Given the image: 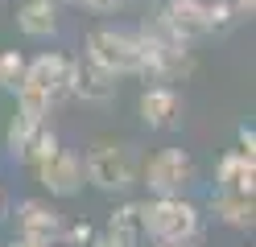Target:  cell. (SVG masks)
Segmentation results:
<instances>
[{
    "instance_id": "1",
    "label": "cell",
    "mask_w": 256,
    "mask_h": 247,
    "mask_svg": "<svg viewBox=\"0 0 256 247\" xmlns=\"http://www.w3.org/2000/svg\"><path fill=\"white\" fill-rule=\"evenodd\" d=\"M78 161L83 181L104 194H128L140 181V153L132 140H95Z\"/></svg>"
},
{
    "instance_id": "2",
    "label": "cell",
    "mask_w": 256,
    "mask_h": 247,
    "mask_svg": "<svg viewBox=\"0 0 256 247\" xmlns=\"http://www.w3.org/2000/svg\"><path fill=\"white\" fill-rule=\"evenodd\" d=\"M145 231L149 243L162 247H198L206 235V223L190 198H153V202H145Z\"/></svg>"
},
{
    "instance_id": "3",
    "label": "cell",
    "mask_w": 256,
    "mask_h": 247,
    "mask_svg": "<svg viewBox=\"0 0 256 247\" xmlns=\"http://www.w3.org/2000/svg\"><path fill=\"white\" fill-rule=\"evenodd\" d=\"M87 62L108 70L112 78L120 74H140V41L136 33L128 29H112V25H100L87 33Z\"/></svg>"
},
{
    "instance_id": "4",
    "label": "cell",
    "mask_w": 256,
    "mask_h": 247,
    "mask_svg": "<svg viewBox=\"0 0 256 247\" xmlns=\"http://www.w3.org/2000/svg\"><path fill=\"white\" fill-rule=\"evenodd\" d=\"M198 177V165L186 148H162L140 165V181L153 198H182V190Z\"/></svg>"
},
{
    "instance_id": "5",
    "label": "cell",
    "mask_w": 256,
    "mask_h": 247,
    "mask_svg": "<svg viewBox=\"0 0 256 247\" xmlns=\"http://www.w3.org/2000/svg\"><path fill=\"white\" fill-rule=\"evenodd\" d=\"M74 58L70 54H38L34 62H25V87H34V91H42L50 103L58 107V103H66L70 99V91H74Z\"/></svg>"
},
{
    "instance_id": "6",
    "label": "cell",
    "mask_w": 256,
    "mask_h": 247,
    "mask_svg": "<svg viewBox=\"0 0 256 247\" xmlns=\"http://www.w3.org/2000/svg\"><path fill=\"white\" fill-rule=\"evenodd\" d=\"M62 227H66V219H62L50 202H42V198H25L17 206V239L50 247V243L62 239Z\"/></svg>"
},
{
    "instance_id": "7",
    "label": "cell",
    "mask_w": 256,
    "mask_h": 247,
    "mask_svg": "<svg viewBox=\"0 0 256 247\" xmlns=\"http://www.w3.org/2000/svg\"><path fill=\"white\" fill-rule=\"evenodd\" d=\"M38 181H42V186L50 190L54 198H74L78 190L87 186V181H83V161H78V153L58 148L50 161L38 165Z\"/></svg>"
},
{
    "instance_id": "8",
    "label": "cell",
    "mask_w": 256,
    "mask_h": 247,
    "mask_svg": "<svg viewBox=\"0 0 256 247\" xmlns=\"http://www.w3.org/2000/svg\"><path fill=\"white\" fill-rule=\"evenodd\" d=\"M157 16L166 21V29L182 45L198 41V37H211V25H206V0H170L166 8H157Z\"/></svg>"
},
{
    "instance_id": "9",
    "label": "cell",
    "mask_w": 256,
    "mask_h": 247,
    "mask_svg": "<svg viewBox=\"0 0 256 247\" xmlns=\"http://www.w3.org/2000/svg\"><path fill=\"white\" fill-rule=\"evenodd\" d=\"M140 120H145V128L153 132H170L182 124V95L174 87H145V95H140Z\"/></svg>"
},
{
    "instance_id": "10",
    "label": "cell",
    "mask_w": 256,
    "mask_h": 247,
    "mask_svg": "<svg viewBox=\"0 0 256 247\" xmlns=\"http://www.w3.org/2000/svg\"><path fill=\"white\" fill-rule=\"evenodd\" d=\"M215 190L219 194H252L256 190V157L240 153V148L223 153L215 165Z\"/></svg>"
},
{
    "instance_id": "11",
    "label": "cell",
    "mask_w": 256,
    "mask_h": 247,
    "mask_svg": "<svg viewBox=\"0 0 256 247\" xmlns=\"http://www.w3.org/2000/svg\"><path fill=\"white\" fill-rule=\"evenodd\" d=\"M108 239H116L120 247H145L149 231H145V202H120L108 214Z\"/></svg>"
},
{
    "instance_id": "12",
    "label": "cell",
    "mask_w": 256,
    "mask_h": 247,
    "mask_svg": "<svg viewBox=\"0 0 256 247\" xmlns=\"http://www.w3.org/2000/svg\"><path fill=\"white\" fill-rule=\"evenodd\" d=\"M70 99H83V103H112V99H116V78H112L108 70H100V66H91V62H78L74 66Z\"/></svg>"
},
{
    "instance_id": "13",
    "label": "cell",
    "mask_w": 256,
    "mask_h": 247,
    "mask_svg": "<svg viewBox=\"0 0 256 247\" xmlns=\"http://www.w3.org/2000/svg\"><path fill=\"white\" fill-rule=\"evenodd\" d=\"M211 214L223 227H236V231H248L256 223V198L252 194H211Z\"/></svg>"
},
{
    "instance_id": "14",
    "label": "cell",
    "mask_w": 256,
    "mask_h": 247,
    "mask_svg": "<svg viewBox=\"0 0 256 247\" xmlns=\"http://www.w3.org/2000/svg\"><path fill=\"white\" fill-rule=\"evenodd\" d=\"M17 29L25 37H54L58 33V8L50 0H25L17 8Z\"/></svg>"
},
{
    "instance_id": "15",
    "label": "cell",
    "mask_w": 256,
    "mask_h": 247,
    "mask_svg": "<svg viewBox=\"0 0 256 247\" xmlns=\"http://www.w3.org/2000/svg\"><path fill=\"white\" fill-rule=\"evenodd\" d=\"M38 128H42V124H38V120H29V115H21V111L8 120V128H4V144H8V153L17 157V161L25 157V148H29V140H34V132H38Z\"/></svg>"
},
{
    "instance_id": "16",
    "label": "cell",
    "mask_w": 256,
    "mask_h": 247,
    "mask_svg": "<svg viewBox=\"0 0 256 247\" xmlns=\"http://www.w3.org/2000/svg\"><path fill=\"white\" fill-rule=\"evenodd\" d=\"M58 148H62L58 132H54L50 124H42V128L34 132V140H29V148H25V157H21V161H29V165L38 169V165H42V161H50V157L58 153Z\"/></svg>"
},
{
    "instance_id": "17",
    "label": "cell",
    "mask_w": 256,
    "mask_h": 247,
    "mask_svg": "<svg viewBox=\"0 0 256 247\" xmlns=\"http://www.w3.org/2000/svg\"><path fill=\"white\" fill-rule=\"evenodd\" d=\"M240 21H244V16L236 12V4L232 0H206V25H211V33H232Z\"/></svg>"
},
{
    "instance_id": "18",
    "label": "cell",
    "mask_w": 256,
    "mask_h": 247,
    "mask_svg": "<svg viewBox=\"0 0 256 247\" xmlns=\"http://www.w3.org/2000/svg\"><path fill=\"white\" fill-rule=\"evenodd\" d=\"M25 78V54L21 49H4L0 54V91H17Z\"/></svg>"
},
{
    "instance_id": "19",
    "label": "cell",
    "mask_w": 256,
    "mask_h": 247,
    "mask_svg": "<svg viewBox=\"0 0 256 247\" xmlns=\"http://www.w3.org/2000/svg\"><path fill=\"white\" fill-rule=\"evenodd\" d=\"M62 239H66L70 247H91V239H95V227L83 219V223H70V227H62Z\"/></svg>"
},
{
    "instance_id": "20",
    "label": "cell",
    "mask_w": 256,
    "mask_h": 247,
    "mask_svg": "<svg viewBox=\"0 0 256 247\" xmlns=\"http://www.w3.org/2000/svg\"><path fill=\"white\" fill-rule=\"evenodd\" d=\"M236 140H240V153L256 157V128H252V124H240V128H236Z\"/></svg>"
},
{
    "instance_id": "21",
    "label": "cell",
    "mask_w": 256,
    "mask_h": 247,
    "mask_svg": "<svg viewBox=\"0 0 256 247\" xmlns=\"http://www.w3.org/2000/svg\"><path fill=\"white\" fill-rule=\"evenodd\" d=\"M74 4H83V8H91V12H100V16H108V12H116V8H124L128 0H74Z\"/></svg>"
},
{
    "instance_id": "22",
    "label": "cell",
    "mask_w": 256,
    "mask_h": 247,
    "mask_svg": "<svg viewBox=\"0 0 256 247\" xmlns=\"http://www.w3.org/2000/svg\"><path fill=\"white\" fill-rule=\"evenodd\" d=\"M232 4H236V12L244 16V21H248V16L256 12V0H232Z\"/></svg>"
},
{
    "instance_id": "23",
    "label": "cell",
    "mask_w": 256,
    "mask_h": 247,
    "mask_svg": "<svg viewBox=\"0 0 256 247\" xmlns=\"http://www.w3.org/2000/svg\"><path fill=\"white\" fill-rule=\"evenodd\" d=\"M91 247H120V243H116V239H108V235H95Z\"/></svg>"
},
{
    "instance_id": "24",
    "label": "cell",
    "mask_w": 256,
    "mask_h": 247,
    "mask_svg": "<svg viewBox=\"0 0 256 247\" xmlns=\"http://www.w3.org/2000/svg\"><path fill=\"white\" fill-rule=\"evenodd\" d=\"M8 247H46V243H29V239H12Z\"/></svg>"
},
{
    "instance_id": "25",
    "label": "cell",
    "mask_w": 256,
    "mask_h": 247,
    "mask_svg": "<svg viewBox=\"0 0 256 247\" xmlns=\"http://www.w3.org/2000/svg\"><path fill=\"white\" fill-rule=\"evenodd\" d=\"M50 4H54V8H58V4H74V0H50Z\"/></svg>"
},
{
    "instance_id": "26",
    "label": "cell",
    "mask_w": 256,
    "mask_h": 247,
    "mask_svg": "<svg viewBox=\"0 0 256 247\" xmlns=\"http://www.w3.org/2000/svg\"><path fill=\"white\" fill-rule=\"evenodd\" d=\"M145 247H162V243H145Z\"/></svg>"
}]
</instances>
